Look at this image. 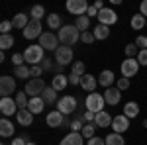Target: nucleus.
<instances>
[{"label":"nucleus","mask_w":147,"mask_h":145,"mask_svg":"<svg viewBox=\"0 0 147 145\" xmlns=\"http://www.w3.org/2000/svg\"><path fill=\"white\" fill-rule=\"evenodd\" d=\"M57 39H59V43L61 45H67V47H71V45H75L77 41H80V32L75 28V24L73 26H63L61 30H59V34H57Z\"/></svg>","instance_id":"1"},{"label":"nucleus","mask_w":147,"mask_h":145,"mask_svg":"<svg viewBox=\"0 0 147 145\" xmlns=\"http://www.w3.org/2000/svg\"><path fill=\"white\" fill-rule=\"evenodd\" d=\"M43 47L37 43V45H30L26 51H24V59H26V65H30V67H37L45 57H43Z\"/></svg>","instance_id":"2"},{"label":"nucleus","mask_w":147,"mask_h":145,"mask_svg":"<svg viewBox=\"0 0 147 145\" xmlns=\"http://www.w3.org/2000/svg\"><path fill=\"white\" fill-rule=\"evenodd\" d=\"M45 80L43 78H30L28 82H26V94L30 96V98H35V96H41L43 94V90H45Z\"/></svg>","instance_id":"3"},{"label":"nucleus","mask_w":147,"mask_h":145,"mask_svg":"<svg viewBox=\"0 0 147 145\" xmlns=\"http://www.w3.org/2000/svg\"><path fill=\"white\" fill-rule=\"evenodd\" d=\"M104 94H98V92H90L88 96H86V100H84V106H86V110L94 112V114H98V112L104 110Z\"/></svg>","instance_id":"4"},{"label":"nucleus","mask_w":147,"mask_h":145,"mask_svg":"<svg viewBox=\"0 0 147 145\" xmlns=\"http://www.w3.org/2000/svg\"><path fill=\"white\" fill-rule=\"evenodd\" d=\"M88 2L86 0H69L67 2V12L69 14H73V16H86V12H88Z\"/></svg>","instance_id":"5"},{"label":"nucleus","mask_w":147,"mask_h":145,"mask_svg":"<svg viewBox=\"0 0 147 145\" xmlns=\"http://www.w3.org/2000/svg\"><path fill=\"white\" fill-rule=\"evenodd\" d=\"M57 110L61 112L63 116H69V114H73V112L77 110V98L75 96H63V98H59L57 102Z\"/></svg>","instance_id":"6"},{"label":"nucleus","mask_w":147,"mask_h":145,"mask_svg":"<svg viewBox=\"0 0 147 145\" xmlns=\"http://www.w3.org/2000/svg\"><path fill=\"white\" fill-rule=\"evenodd\" d=\"M39 45L45 51H57L59 49V39H57V35L53 32H45V34H41V37H39Z\"/></svg>","instance_id":"7"},{"label":"nucleus","mask_w":147,"mask_h":145,"mask_svg":"<svg viewBox=\"0 0 147 145\" xmlns=\"http://www.w3.org/2000/svg\"><path fill=\"white\" fill-rule=\"evenodd\" d=\"M139 63H137V59H124L122 61V65H120V69H122V77L125 78H131L137 75V71H139Z\"/></svg>","instance_id":"8"},{"label":"nucleus","mask_w":147,"mask_h":145,"mask_svg":"<svg viewBox=\"0 0 147 145\" xmlns=\"http://www.w3.org/2000/svg\"><path fill=\"white\" fill-rule=\"evenodd\" d=\"M0 94L2 98H10V94H16V80L8 75L0 78Z\"/></svg>","instance_id":"9"},{"label":"nucleus","mask_w":147,"mask_h":145,"mask_svg":"<svg viewBox=\"0 0 147 145\" xmlns=\"http://www.w3.org/2000/svg\"><path fill=\"white\" fill-rule=\"evenodd\" d=\"M22 35L26 37V39H37V37H41V22L30 20V24L24 28Z\"/></svg>","instance_id":"10"},{"label":"nucleus","mask_w":147,"mask_h":145,"mask_svg":"<svg viewBox=\"0 0 147 145\" xmlns=\"http://www.w3.org/2000/svg\"><path fill=\"white\" fill-rule=\"evenodd\" d=\"M0 112H2V116H4V118H8V116L18 114V112H20V108H18L16 100L10 96V98H2V100H0Z\"/></svg>","instance_id":"11"},{"label":"nucleus","mask_w":147,"mask_h":145,"mask_svg":"<svg viewBox=\"0 0 147 145\" xmlns=\"http://www.w3.org/2000/svg\"><path fill=\"white\" fill-rule=\"evenodd\" d=\"M55 61L59 65H69V63H73V49L67 47V45H61L59 49L55 51Z\"/></svg>","instance_id":"12"},{"label":"nucleus","mask_w":147,"mask_h":145,"mask_svg":"<svg viewBox=\"0 0 147 145\" xmlns=\"http://www.w3.org/2000/svg\"><path fill=\"white\" fill-rule=\"evenodd\" d=\"M98 22L102 24V26H114V24L118 22V14L112 10V8H104V10L98 12Z\"/></svg>","instance_id":"13"},{"label":"nucleus","mask_w":147,"mask_h":145,"mask_svg":"<svg viewBox=\"0 0 147 145\" xmlns=\"http://www.w3.org/2000/svg\"><path fill=\"white\" fill-rule=\"evenodd\" d=\"M112 129H114V134H124V132H127L129 129V118L124 116V114L116 116L112 120Z\"/></svg>","instance_id":"14"},{"label":"nucleus","mask_w":147,"mask_h":145,"mask_svg":"<svg viewBox=\"0 0 147 145\" xmlns=\"http://www.w3.org/2000/svg\"><path fill=\"white\" fill-rule=\"evenodd\" d=\"M65 118L67 116H63L59 110H53V112H49L47 114V118H45V123L49 125V127H63V123H65Z\"/></svg>","instance_id":"15"},{"label":"nucleus","mask_w":147,"mask_h":145,"mask_svg":"<svg viewBox=\"0 0 147 145\" xmlns=\"http://www.w3.org/2000/svg\"><path fill=\"white\" fill-rule=\"evenodd\" d=\"M120 98H122V90L118 88H106V92H104V100H106V104L108 106H116L118 102H120Z\"/></svg>","instance_id":"16"},{"label":"nucleus","mask_w":147,"mask_h":145,"mask_svg":"<svg viewBox=\"0 0 147 145\" xmlns=\"http://www.w3.org/2000/svg\"><path fill=\"white\" fill-rule=\"evenodd\" d=\"M112 116L108 114L106 110H102V112H98L96 114V120H94V125L96 127H112Z\"/></svg>","instance_id":"17"},{"label":"nucleus","mask_w":147,"mask_h":145,"mask_svg":"<svg viewBox=\"0 0 147 145\" xmlns=\"http://www.w3.org/2000/svg\"><path fill=\"white\" fill-rule=\"evenodd\" d=\"M80 86L86 90V92H94V88L98 86V78L96 77H92V75H84V77L80 78Z\"/></svg>","instance_id":"18"},{"label":"nucleus","mask_w":147,"mask_h":145,"mask_svg":"<svg viewBox=\"0 0 147 145\" xmlns=\"http://www.w3.org/2000/svg\"><path fill=\"white\" fill-rule=\"evenodd\" d=\"M16 120H18L20 125L28 127V125H32V123H34V114H32L30 110H20L18 114H16Z\"/></svg>","instance_id":"19"},{"label":"nucleus","mask_w":147,"mask_h":145,"mask_svg":"<svg viewBox=\"0 0 147 145\" xmlns=\"http://www.w3.org/2000/svg\"><path fill=\"white\" fill-rule=\"evenodd\" d=\"M45 108V102L41 96H35V98H30V104H28V110L32 112V114H41Z\"/></svg>","instance_id":"20"},{"label":"nucleus","mask_w":147,"mask_h":145,"mask_svg":"<svg viewBox=\"0 0 147 145\" xmlns=\"http://www.w3.org/2000/svg\"><path fill=\"white\" fill-rule=\"evenodd\" d=\"M61 141H63L65 145H84V137H82V134H75V132H71V134L65 135Z\"/></svg>","instance_id":"21"},{"label":"nucleus","mask_w":147,"mask_h":145,"mask_svg":"<svg viewBox=\"0 0 147 145\" xmlns=\"http://www.w3.org/2000/svg\"><path fill=\"white\" fill-rule=\"evenodd\" d=\"M114 80H116V78H114V73H112V71H102L100 77H98V84H100V86H104V88H110Z\"/></svg>","instance_id":"22"},{"label":"nucleus","mask_w":147,"mask_h":145,"mask_svg":"<svg viewBox=\"0 0 147 145\" xmlns=\"http://www.w3.org/2000/svg\"><path fill=\"white\" fill-rule=\"evenodd\" d=\"M0 135L2 137H12L14 135V125L8 118H2L0 120Z\"/></svg>","instance_id":"23"},{"label":"nucleus","mask_w":147,"mask_h":145,"mask_svg":"<svg viewBox=\"0 0 147 145\" xmlns=\"http://www.w3.org/2000/svg\"><path fill=\"white\" fill-rule=\"evenodd\" d=\"M75 28L79 30L80 34L88 32V30H90V18H88V16H79V18L75 20Z\"/></svg>","instance_id":"24"},{"label":"nucleus","mask_w":147,"mask_h":145,"mask_svg":"<svg viewBox=\"0 0 147 145\" xmlns=\"http://www.w3.org/2000/svg\"><path fill=\"white\" fill-rule=\"evenodd\" d=\"M41 98H43V102L45 104H57V90L53 88V86H47L45 90H43V94H41Z\"/></svg>","instance_id":"25"},{"label":"nucleus","mask_w":147,"mask_h":145,"mask_svg":"<svg viewBox=\"0 0 147 145\" xmlns=\"http://www.w3.org/2000/svg\"><path fill=\"white\" fill-rule=\"evenodd\" d=\"M137 114H139V104L137 102H127L124 106V116H127L129 120L131 118H137Z\"/></svg>","instance_id":"26"},{"label":"nucleus","mask_w":147,"mask_h":145,"mask_svg":"<svg viewBox=\"0 0 147 145\" xmlns=\"http://www.w3.org/2000/svg\"><path fill=\"white\" fill-rule=\"evenodd\" d=\"M14 77L16 78H28L32 77V67L30 65H22V67H14Z\"/></svg>","instance_id":"27"},{"label":"nucleus","mask_w":147,"mask_h":145,"mask_svg":"<svg viewBox=\"0 0 147 145\" xmlns=\"http://www.w3.org/2000/svg\"><path fill=\"white\" fill-rule=\"evenodd\" d=\"M67 84H69V77H65V75H55L51 80V86L55 90H63Z\"/></svg>","instance_id":"28"},{"label":"nucleus","mask_w":147,"mask_h":145,"mask_svg":"<svg viewBox=\"0 0 147 145\" xmlns=\"http://www.w3.org/2000/svg\"><path fill=\"white\" fill-rule=\"evenodd\" d=\"M131 28L136 30V32H139L141 28H145L147 26V20H145V16L143 14H136V16H131Z\"/></svg>","instance_id":"29"},{"label":"nucleus","mask_w":147,"mask_h":145,"mask_svg":"<svg viewBox=\"0 0 147 145\" xmlns=\"http://www.w3.org/2000/svg\"><path fill=\"white\" fill-rule=\"evenodd\" d=\"M47 26H49L51 30H61V28H63L61 16H59V14H49V16H47Z\"/></svg>","instance_id":"30"},{"label":"nucleus","mask_w":147,"mask_h":145,"mask_svg":"<svg viewBox=\"0 0 147 145\" xmlns=\"http://www.w3.org/2000/svg\"><path fill=\"white\" fill-rule=\"evenodd\" d=\"M14 100H16V104H18V108H20V110H28V104H30V96H28L26 92H16Z\"/></svg>","instance_id":"31"},{"label":"nucleus","mask_w":147,"mask_h":145,"mask_svg":"<svg viewBox=\"0 0 147 145\" xmlns=\"http://www.w3.org/2000/svg\"><path fill=\"white\" fill-rule=\"evenodd\" d=\"M28 24H30V20H28V16H26V14H22V12H20V14H16V16L12 18V26H14V28L24 30Z\"/></svg>","instance_id":"32"},{"label":"nucleus","mask_w":147,"mask_h":145,"mask_svg":"<svg viewBox=\"0 0 147 145\" xmlns=\"http://www.w3.org/2000/svg\"><path fill=\"white\" fill-rule=\"evenodd\" d=\"M92 34H94V37H96V39H106V37L110 35V28H108V26L98 24V26L92 30Z\"/></svg>","instance_id":"33"},{"label":"nucleus","mask_w":147,"mask_h":145,"mask_svg":"<svg viewBox=\"0 0 147 145\" xmlns=\"http://www.w3.org/2000/svg\"><path fill=\"white\" fill-rule=\"evenodd\" d=\"M106 145H125V139H124V135L122 134H110V135H106Z\"/></svg>","instance_id":"34"},{"label":"nucleus","mask_w":147,"mask_h":145,"mask_svg":"<svg viewBox=\"0 0 147 145\" xmlns=\"http://www.w3.org/2000/svg\"><path fill=\"white\" fill-rule=\"evenodd\" d=\"M30 16H32V20H41L43 16H45V8L41 6V4H35V6H32V12H30Z\"/></svg>","instance_id":"35"},{"label":"nucleus","mask_w":147,"mask_h":145,"mask_svg":"<svg viewBox=\"0 0 147 145\" xmlns=\"http://www.w3.org/2000/svg\"><path fill=\"white\" fill-rule=\"evenodd\" d=\"M12 45H14V35H0V49L2 51H6V49H10Z\"/></svg>","instance_id":"36"},{"label":"nucleus","mask_w":147,"mask_h":145,"mask_svg":"<svg viewBox=\"0 0 147 145\" xmlns=\"http://www.w3.org/2000/svg\"><path fill=\"white\" fill-rule=\"evenodd\" d=\"M124 51H125V59H137V45L136 43H127L124 47Z\"/></svg>","instance_id":"37"},{"label":"nucleus","mask_w":147,"mask_h":145,"mask_svg":"<svg viewBox=\"0 0 147 145\" xmlns=\"http://www.w3.org/2000/svg\"><path fill=\"white\" fill-rule=\"evenodd\" d=\"M71 73H75V75H79V77H84V75H86V65H84L82 61H75Z\"/></svg>","instance_id":"38"},{"label":"nucleus","mask_w":147,"mask_h":145,"mask_svg":"<svg viewBox=\"0 0 147 145\" xmlns=\"http://www.w3.org/2000/svg\"><path fill=\"white\" fill-rule=\"evenodd\" d=\"M94 127H96V125H92V123H84V127H82V132H80L82 137H84V139L94 137Z\"/></svg>","instance_id":"39"},{"label":"nucleus","mask_w":147,"mask_h":145,"mask_svg":"<svg viewBox=\"0 0 147 145\" xmlns=\"http://www.w3.org/2000/svg\"><path fill=\"white\" fill-rule=\"evenodd\" d=\"M12 63H14V67H22V65H26L24 53H14V55H12Z\"/></svg>","instance_id":"40"},{"label":"nucleus","mask_w":147,"mask_h":145,"mask_svg":"<svg viewBox=\"0 0 147 145\" xmlns=\"http://www.w3.org/2000/svg\"><path fill=\"white\" fill-rule=\"evenodd\" d=\"M116 84H118V86H116L118 90H127V88H129V78H125V77L118 78V80H116Z\"/></svg>","instance_id":"41"},{"label":"nucleus","mask_w":147,"mask_h":145,"mask_svg":"<svg viewBox=\"0 0 147 145\" xmlns=\"http://www.w3.org/2000/svg\"><path fill=\"white\" fill-rule=\"evenodd\" d=\"M94 39H96V37H94L92 32H84V34H80V41H82V43H86V45H90Z\"/></svg>","instance_id":"42"},{"label":"nucleus","mask_w":147,"mask_h":145,"mask_svg":"<svg viewBox=\"0 0 147 145\" xmlns=\"http://www.w3.org/2000/svg\"><path fill=\"white\" fill-rule=\"evenodd\" d=\"M137 63H139L141 67H147V49H141V51L137 53Z\"/></svg>","instance_id":"43"},{"label":"nucleus","mask_w":147,"mask_h":145,"mask_svg":"<svg viewBox=\"0 0 147 145\" xmlns=\"http://www.w3.org/2000/svg\"><path fill=\"white\" fill-rule=\"evenodd\" d=\"M136 45L139 47V51H141V49H147V35H137Z\"/></svg>","instance_id":"44"},{"label":"nucleus","mask_w":147,"mask_h":145,"mask_svg":"<svg viewBox=\"0 0 147 145\" xmlns=\"http://www.w3.org/2000/svg\"><path fill=\"white\" fill-rule=\"evenodd\" d=\"M12 28H14V26H12V22L4 20V22L0 24V32H2V35H8V32H10Z\"/></svg>","instance_id":"45"},{"label":"nucleus","mask_w":147,"mask_h":145,"mask_svg":"<svg viewBox=\"0 0 147 145\" xmlns=\"http://www.w3.org/2000/svg\"><path fill=\"white\" fill-rule=\"evenodd\" d=\"M86 145H106V139H102V137H98V135H94V137H90V139L86 141Z\"/></svg>","instance_id":"46"},{"label":"nucleus","mask_w":147,"mask_h":145,"mask_svg":"<svg viewBox=\"0 0 147 145\" xmlns=\"http://www.w3.org/2000/svg\"><path fill=\"white\" fill-rule=\"evenodd\" d=\"M82 120H84V122H88V123H94L96 114H94V112H90V110H86L84 114H82Z\"/></svg>","instance_id":"47"},{"label":"nucleus","mask_w":147,"mask_h":145,"mask_svg":"<svg viewBox=\"0 0 147 145\" xmlns=\"http://www.w3.org/2000/svg\"><path fill=\"white\" fill-rule=\"evenodd\" d=\"M39 67L43 69V71H51V69L55 67V65H53V61H51V59H49V57H45V59H43V61H41V65H39Z\"/></svg>","instance_id":"48"},{"label":"nucleus","mask_w":147,"mask_h":145,"mask_svg":"<svg viewBox=\"0 0 147 145\" xmlns=\"http://www.w3.org/2000/svg\"><path fill=\"white\" fill-rule=\"evenodd\" d=\"M80 78H82V77L75 75V73H71V75H69V84H73V86H75V84H80Z\"/></svg>","instance_id":"49"},{"label":"nucleus","mask_w":147,"mask_h":145,"mask_svg":"<svg viewBox=\"0 0 147 145\" xmlns=\"http://www.w3.org/2000/svg\"><path fill=\"white\" fill-rule=\"evenodd\" d=\"M41 73H43V69L39 67V65H37V67H32V78H39Z\"/></svg>","instance_id":"50"},{"label":"nucleus","mask_w":147,"mask_h":145,"mask_svg":"<svg viewBox=\"0 0 147 145\" xmlns=\"http://www.w3.org/2000/svg\"><path fill=\"white\" fill-rule=\"evenodd\" d=\"M86 16H88V18H98V10H96L94 6H88V12H86Z\"/></svg>","instance_id":"51"},{"label":"nucleus","mask_w":147,"mask_h":145,"mask_svg":"<svg viewBox=\"0 0 147 145\" xmlns=\"http://www.w3.org/2000/svg\"><path fill=\"white\" fill-rule=\"evenodd\" d=\"M139 14H143V16L147 18V0H143V2L139 4Z\"/></svg>","instance_id":"52"},{"label":"nucleus","mask_w":147,"mask_h":145,"mask_svg":"<svg viewBox=\"0 0 147 145\" xmlns=\"http://www.w3.org/2000/svg\"><path fill=\"white\" fill-rule=\"evenodd\" d=\"M12 145H28V141L24 137H16V139H12Z\"/></svg>","instance_id":"53"},{"label":"nucleus","mask_w":147,"mask_h":145,"mask_svg":"<svg viewBox=\"0 0 147 145\" xmlns=\"http://www.w3.org/2000/svg\"><path fill=\"white\" fill-rule=\"evenodd\" d=\"M92 6H94V8H96V10L100 12V10H104V8H106V6H104V2H102V0H96V2H94V4H92Z\"/></svg>","instance_id":"54"},{"label":"nucleus","mask_w":147,"mask_h":145,"mask_svg":"<svg viewBox=\"0 0 147 145\" xmlns=\"http://www.w3.org/2000/svg\"><path fill=\"white\" fill-rule=\"evenodd\" d=\"M63 69H65V67H63V65H59V63H57L55 67H53V71H55L57 75H63Z\"/></svg>","instance_id":"55"},{"label":"nucleus","mask_w":147,"mask_h":145,"mask_svg":"<svg viewBox=\"0 0 147 145\" xmlns=\"http://www.w3.org/2000/svg\"><path fill=\"white\" fill-rule=\"evenodd\" d=\"M143 127H147V120H143Z\"/></svg>","instance_id":"56"},{"label":"nucleus","mask_w":147,"mask_h":145,"mask_svg":"<svg viewBox=\"0 0 147 145\" xmlns=\"http://www.w3.org/2000/svg\"><path fill=\"white\" fill-rule=\"evenodd\" d=\"M28 145H35V143H34V141H28Z\"/></svg>","instance_id":"57"},{"label":"nucleus","mask_w":147,"mask_h":145,"mask_svg":"<svg viewBox=\"0 0 147 145\" xmlns=\"http://www.w3.org/2000/svg\"><path fill=\"white\" fill-rule=\"evenodd\" d=\"M2 145H6V143H2Z\"/></svg>","instance_id":"58"},{"label":"nucleus","mask_w":147,"mask_h":145,"mask_svg":"<svg viewBox=\"0 0 147 145\" xmlns=\"http://www.w3.org/2000/svg\"><path fill=\"white\" fill-rule=\"evenodd\" d=\"M145 28H147V26H145Z\"/></svg>","instance_id":"59"}]
</instances>
